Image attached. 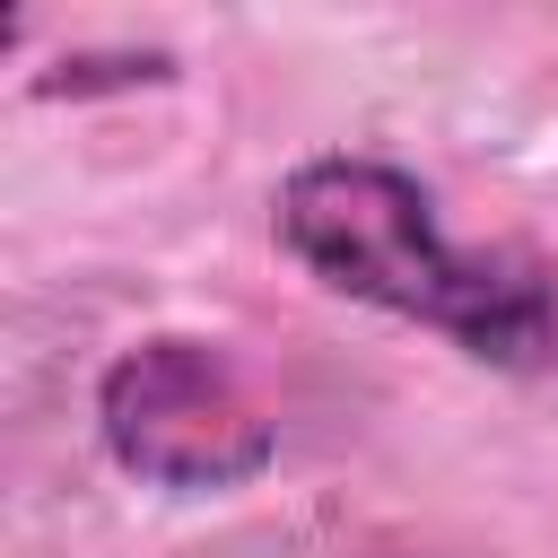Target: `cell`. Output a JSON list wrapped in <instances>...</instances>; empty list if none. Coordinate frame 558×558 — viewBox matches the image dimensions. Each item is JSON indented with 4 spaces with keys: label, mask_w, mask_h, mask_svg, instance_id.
<instances>
[{
    "label": "cell",
    "mask_w": 558,
    "mask_h": 558,
    "mask_svg": "<svg viewBox=\"0 0 558 558\" xmlns=\"http://www.w3.org/2000/svg\"><path fill=\"white\" fill-rule=\"evenodd\" d=\"M279 244L323 288L427 323L488 366H558V270H541L532 253H462L410 166L305 157L279 183Z\"/></svg>",
    "instance_id": "obj_1"
},
{
    "label": "cell",
    "mask_w": 558,
    "mask_h": 558,
    "mask_svg": "<svg viewBox=\"0 0 558 558\" xmlns=\"http://www.w3.org/2000/svg\"><path fill=\"white\" fill-rule=\"evenodd\" d=\"M96 436L105 453L174 497H209V488H244L270 471L279 427L270 410L244 392L235 357L218 340L192 331H157L140 349H122L96 384Z\"/></svg>",
    "instance_id": "obj_2"
}]
</instances>
